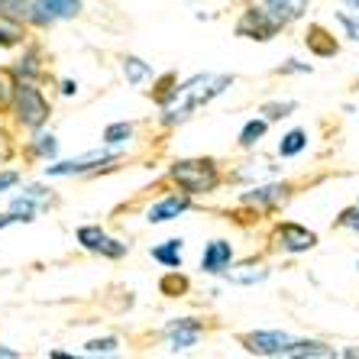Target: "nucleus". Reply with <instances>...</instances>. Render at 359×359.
Here are the masks:
<instances>
[{"mask_svg":"<svg viewBox=\"0 0 359 359\" xmlns=\"http://www.w3.org/2000/svg\"><path fill=\"white\" fill-rule=\"evenodd\" d=\"M168 182L175 184L178 191H184L188 198H204L214 194L224 182L220 165L210 156H198V159H175L168 165Z\"/></svg>","mask_w":359,"mask_h":359,"instance_id":"obj_1","label":"nucleus"},{"mask_svg":"<svg viewBox=\"0 0 359 359\" xmlns=\"http://www.w3.org/2000/svg\"><path fill=\"white\" fill-rule=\"evenodd\" d=\"M10 117L20 130L26 133H36L42 126L49 123L52 117V104L49 97L42 94L39 81H26V78H17V88H13V104H10Z\"/></svg>","mask_w":359,"mask_h":359,"instance_id":"obj_2","label":"nucleus"},{"mask_svg":"<svg viewBox=\"0 0 359 359\" xmlns=\"http://www.w3.org/2000/svg\"><path fill=\"white\" fill-rule=\"evenodd\" d=\"M126 159L123 149H91L78 156V159H55V162H46L42 168V175L46 178H88V175H100V172H110V168H117L120 162Z\"/></svg>","mask_w":359,"mask_h":359,"instance_id":"obj_3","label":"nucleus"},{"mask_svg":"<svg viewBox=\"0 0 359 359\" xmlns=\"http://www.w3.org/2000/svg\"><path fill=\"white\" fill-rule=\"evenodd\" d=\"M230 84H233V75L201 72V75L188 78V81H178V94H175V100H172V104H182V107H188L194 114L198 107H204V104H210L214 97H220Z\"/></svg>","mask_w":359,"mask_h":359,"instance_id":"obj_4","label":"nucleus"},{"mask_svg":"<svg viewBox=\"0 0 359 359\" xmlns=\"http://www.w3.org/2000/svg\"><path fill=\"white\" fill-rule=\"evenodd\" d=\"M75 243L84 252H94V256H104V259H114V262L123 259L126 252H130V243L110 236L100 224H81L75 230Z\"/></svg>","mask_w":359,"mask_h":359,"instance_id":"obj_5","label":"nucleus"},{"mask_svg":"<svg viewBox=\"0 0 359 359\" xmlns=\"http://www.w3.org/2000/svg\"><path fill=\"white\" fill-rule=\"evenodd\" d=\"M84 10V0H33L29 7V26L33 29H52L55 23L78 20Z\"/></svg>","mask_w":359,"mask_h":359,"instance_id":"obj_6","label":"nucleus"},{"mask_svg":"<svg viewBox=\"0 0 359 359\" xmlns=\"http://www.w3.org/2000/svg\"><path fill=\"white\" fill-rule=\"evenodd\" d=\"M52 204H55V194H52L49 184H26L23 191L10 198L7 210L20 220V224H33L36 214L46 210V208H52Z\"/></svg>","mask_w":359,"mask_h":359,"instance_id":"obj_7","label":"nucleus"},{"mask_svg":"<svg viewBox=\"0 0 359 359\" xmlns=\"http://www.w3.org/2000/svg\"><path fill=\"white\" fill-rule=\"evenodd\" d=\"M282 29V23H278L272 13H269L266 7H256V4H250V7L240 13V20H236L233 33L240 36V39H256V42H269L272 36Z\"/></svg>","mask_w":359,"mask_h":359,"instance_id":"obj_8","label":"nucleus"},{"mask_svg":"<svg viewBox=\"0 0 359 359\" xmlns=\"http://www.w3.org/2000/svg\"><path fill=\"white\" fill-rule=\"evenodd\" d=\"M204 334H208V324L201 318H172L162 327V340H165L168 353H188L191 346H198Z\"/></svg>","mask_w":359,"mask_h":359,"instance_id":"obj_9","label":"nucleus"},{"mask_svg":"<svg viewBox=\"0 0 359 359\" xmlns=\"http://www.w3.org/2000/svg\"><path fill=\"white\" fill-rule=\"evenodd\" d=\"M272 243H276V250L282 252H308L318 246V233L314 230H308V226L301 224H292V220H285V224H278L276 230H272Z\"/></svg>","mask_w":359,"mask_h":359,"instance_id":"obj_10","label":"nucleus"},{"mask_svg":"<svg viewBox=\"0 0 359 359\" xmlns=\"http://www.w3.org/2000/svg\"><path fill=\"white\" fill-rule=\"evenodd\" d=\"M236 340L252 356H282V350L294 337H288L285 330H252V334H240Z\"/></svg>","mask_w":359,"mask_h":359,"instance_id":"obj_11","label":"nucleus"},{"mask_svg":"<svg viewBox=\"0 0 359 359\" xmlns=\"http://www.w3.org/2000/svg\"><path fill=\"white\" fill-rule=\"evenodd\" d=\"M188 210H191V198H188L184 191L165 194V198H159L156 204L146 208V224H152V226L172 224V220H178L182 214H188Z\"/></svg>","mask_w":359,"mask_h":359,"instance_id":"obj_12","label":"nucleus"},{"mask_svg":"<svg viewBox=\"0 0 359 359\" xmlns=\"http://www.w3.org/2000/svg\"><path fill=\"white\" fill-rule=\"evenodd\" d=\"M292 194V184H256L250 191L240 194V204L243 208H256V210H276L278 204H285Z\"/></svg>","mask_w":359,"mask_h":359,"instance_id":"obj_13","label":"nucleus"},{"mask_svg":"<svg viewBox=\"0 0 359 359\" xmlns=\"http://www.w3.org/2000/svg\"><path fill=\"white\" fill-rule=\"evenodd\" d=\"M233 262V246L230 240H210L201 252V272L204 276H224Z\"/></svg>","mask_w":359,"mask_h":359,"instance_id":"obj_14","label":"nucleus"},{"mask_svg":"<svg viewBox=\"0 0 359 359\" xmlns=\"http://www.w3.org/2000/svg\"><path fill=\"white\" fill-rule=\"evenodd\" d=\"M10 72H13L17 78H26V81H42V75H46L42 49L36 46V42H23V55L10 65Z\"/></svg>","mask_w":359,"mask_h":359,"instance_id":"obj_15","label":"nucleus"},{"mask_svg":"<svg viewBox=\"0 0 359 359\" xmlns=\"http://www.w3.org/2000/svg\"><path fill=\"white\" fill-rule=\"evenodd\" d=\"M26 156H33V159H39V162H55L59 159V136L46 133V126L36 130V133L26 140Z\"/></svg>","mask_w":359,"mask_h":359,"instance_id":"obj_16","label":"nucleus"},{"mask_svg":"<svg viewBox=\"0 0 359 359\" xmlns=\"http://www.w3.org/2000/svg\"><path fill=\"white\" fill-rule=\"evenodd\" d=\"M262 7L272 13L282 26L294 23V20L304 17V10H308V0H259Z\"/></svg>","mask_w":359,"mask_h":359,"instance_id":"obj_17","label":"nucleus"},{"mask_svg":"<svg viewBox=\"0 0 359 359\" xmlns=\"http://www.w3.org/2000/svg\"><path fill=\"white\" fill-rule=\"evenodd\" d=\"M120 72H123L126 84H133V88H142L149 78H156V68L146 59H140V55H123L120 59Z\"/></svg>","mask_w":359,"mask_h":359,"instance_id":"obj_18","label":"nucleus"},{"mask_svg":"<svg viewBox=\"0 0 359 359\" xmlns=\"http://www.w3.org/2000/svg\"><path fill=\"white\" fill-rule=\"evenodd\" d=\"M304 42H308L311 55H318V59H330V55H337V39L327 33L320 23H311L308 26V36H304Z\"/></svg>","mask_w":359,"mask_h":359,"instance_id":"obj_19","label":"nucleus"},{"mask_svg":"<svg viewBox=\"0 0 359 359\" xmlns=\"http://www.w3.org/2000/svg\"><path fill=\"white\" fill-rule=\"evenodd\" d=\"M136 136V123L133 120H114V123L104 126V133H100V142L110 146V149H123L130 146V140Z\"/></svg>","mask_w":359,"mask_h":359,"instance_id":"obj_20","label":"nucleus"},{"mask_svg":"<svg viewBox=\"0 0 359 359\" xmlns=\"http://www.w3.org/2000/svg\"><path fill=\"white\" fill-rule=\"evenodd\" d=\"M149 256L159 266H165V269H182V262H184V240H165V243H159V246H152L149 250Z\"/></svg>","mask_w":359,"mask_h":359,"instance_id":"obj_21","label":"nucleus"},{"mask_svg":"<svg viewBox=\"0 0 359 359\" xmlns=\"http://www.w3.org/2000/svg\"><path fill=\"white\" fill-rule=\"evenodd\" d=\"M282 356H308V359H330V356H337V350L334 346H327V343H320V340H292L288 346L282 350Z\"/></svg>","mask_w":359,"mask_h":359,"instance_id":"obj_22","label":"nucleus"},{"mask_svg":"<svg viewBox=\"0 0 359 359\" xmlns=\"http://www.w3.org/2000/svg\"><path fill=\"white\" fill-rule=\"evenodd\" d=\"M191 292V278L184 276L182 269H165V276L159 278V294L165 298H184Z\"/></svg>","mask_w":359,"mask_h":359,"instance_id":"obj_23","label":"nucleus"},{"mask_svg":"<svg viewBox=\"0 0 359 359\" xmlns=\"http://www.w3.org/2000/svg\"><path fill=\"white\" fill-rule=\"evenodd\" d=\"M224 278L233 285H256V282H266L269 278V269L256 266V262H246V266H240V269H226Z\"/></svg>","mask_w":359,"mask_h":359,"instance_id":"obj_24","label":"nucleus"},{"mask_svg":"<svg viewBox=\"0 0 359 359\" xmlns=\"http://www.w3.org/2000/svg\"><path fill=\"white\" fill-rule=\"evenodd\" d=\"M175 94H178V75H175V72H165L159 81L152 84L149 97L156 100L159 107H165V104H172V100H175Z\"/></svg>","mask_w":359,"mask_h":359,"instance_id":"obj_25","label":"nucleus"},{"mask_svg":"<svg viewBox=\"0 0 359 359\" xmlns=\"http://www.w3.org/2000/svg\"><path fill=\"white\" fill-rule=\"evenodd\" d=\"M26 42V26L17 20L0 17V49H17Z\"/></svg>","mask_w":359,"mask_h":359,"instance_id":"obj_26","label":"nucleus"},{"mask_svg":"<svg viewBox=\"0 0 359 359\" xmlns=\"http://www.w3.org/2000/svg\"><path fill=\"white\" fill-rule=\"evenodd\" d=\"M266 130H269V120L266 117L246 120V123H243V130H240V149H252V146H259V140L266 136Z\"/></svg>","mask_w":359,"mask_h":359,"instance_id":"obj_27","label":"nucleus"},{"mask_svg":"<svg viewBox=\"0 0 359 359\" xmlns=\"http://www.w3.org/2000/svg\"><path fill=\"white\" fill-rule=\"evenodd\" d=\"M308 149V133L304 130H288V133L278 140V156L282 159H292V156H298V152Z\"/></svg>","mask_w":359,"mask_h":359,"instance_id":"obj_28","label":"nucleus"},{"mask_svg":"<svg viewBox=\"0 0 359 359\" xmlns=\"http://www.w3.org/2000/svg\"><path fill=\"white\" fill-rule=\"evenodd\" d=\"M29 7H33V0H0V17L29 26Z\"/></svg>","mask_w":359,"mask_h":359,"instance_id":"obj_29","label":"nucleus"},{"mask_svg":"<svg viewBox=\"0 0 359 359\" xmlns=\"http://www.w3.org/2000/svg\"><path fill=\"white\" fill-rule=\"evenodd\" d=\"M13 88H17V75H13L10 68H0V114H10Z\"/></svg>","mask_w":359,"mask_h":359,"instance_id":"obj_30","label":"nucleus"},{"mask_svg":"<svg viewBox=\"0 0 359 359\" xmlns=\"http://www.w3.org/2000/svg\"><path fill=\"white\" fill-rule=\"evenodd\" d=\"M120 350V340L117 337H94V340L84 343V353L88 356H110V353Z\"/></svg>","mask_w":359,"mask_h":359,"instance_id":"obj_31","label":"nucleus"},{"mask_svg":"<svg viewBox=\"0 0 359 359\" xmlns=\"http://www.w3.org/2000/svg\"><path fill=\"white\" fill-rule=\"evenodd\" d=\"M298 110V104L294 100H272V104H262V117L272 123V120H282V117H288V114H294Z\"/></svg>","mask_w":359,"mask_h":359,"instance_id":"obj_32","label":"nucleus"},{"mask_svg":"<svg viewBox=\"0 0 359 359\" xmlns=\"http://www.w3.org/2000/svg\"><path fill=\"white\" fill-rule=\"evenodd\" d=\"M23 182V175H20V168H0V194L13 191L17 184Z\"/></svg>","mask_w":359,"mask_h":359,"instance_id":"obj_33","label":"nucleus"},{"mask_svg":"<svg viewBox=\"0 0 359 359\" xmlns=\"http://www.w3.org/2000/svg\"><path fill=\"white\" fill-rule=\"evenodd\" d=\"M337 226H343V230H356V233H359V204H356V208L343 210L340 217H337Z\"/></svg>","mask_w":359,"mask_h":359,"instance_id":"obj_34","label":"nucleus"},{"mask_svg":"<svg viewBox=\"0 0 359 359\" xmlns=\"http://www.w3.org/2000/svg\"><path fill=\"white\" fill-rule=\"evenodd\" d=\"M13 152H17V146H13V140H10V133L0 126V165H7L10 159H13Z\"/></svg>","mask_w":359,"mask_h":359,"instance_id":"obj_35","label":"nucleus"},{"mask_svg":"<svg viewBox=\"0 0 359 359\" xmlns=\"http://www.w3.org/2000/svg\"><path fill=\"white\" fill-rule=\"evenodd\" d=\"M337 20H340V26L346 29V36L359 42V20H356V17H350V13H337Z\"/></svg>","mask_w":359,"mask_h":359,"instance_id":"obj_36","label":"nucleus"},{"mask_svg":"<svg viewBox=\"0 0 359 359\" xmlns=\"http://www.w3.org/2000/svg\"><path fill=\"white\" fill-rule=\"evenodd\" d=\"M292 72H311V65H304V62H298V59H288V65L278 68V75H292Z\"/></svg>","mask_w":359,"mask_h":359,"instance_id":"obj_37","label":"nucleus"},{"mask_svg":"<svg viewBox=\"0 0 359 359\" xmlns=\"http://www.w3.org/2000/svg\"><path fill=\"white\" fill-rule=\"evenodd\" d=\"M59 91H62V97H75V94H78V81H72V78H62V81H59Z\"/></svg>","mask_w":359,"mask_h":359,"instance_id":"obj_38","label":"nucleus"},{"mask_svg":"<svg viewBox=\"0 0 359 359\" xmlns=\"http://www.w3.org/2000/svg\"><path fill=\"white\" fill-rule=\"evenodd\" d=\"M13 224H20V220L13 217L10 210H4V214H0V230H7V226H13Z\"/></svg>","mask_w":359,"mask_h":359,"instance_id":"obj_39","label":"nucleus"},{"mask_svg":"<svg viewBox=\"0 0 359 359\" xmlns=\"http://www.w3.org/2000/svg\"><path fill=\"white\" fill-rule=\"evenodd\" d=\"M0 359H20V350H10V346H0Z\"/></svg>","mask_w":359,"mask_h":359,"instance_id":"obj_40","label":"nucleus"},{"mask_svg":"<svg viewBox=\"0 0 359 359\" xmlns=\"http://www.w3.org/2000/svg\"><path fill=\"white\" fill-rule=\"evenodd\" d=\"M343 4H346L350 10H356V13H359V0H343Z\"/></svg>","mask_w":359,"mask_h":359,"instance_id":"obj_41","label":"nucleus"},{"mask_svg":"<svg viewBox=\"0 0 359 359\" xmlns=\"http://www.w3.org/2000/svg\"><path fill=\"white\" fill-rule=\"evenodd\" d=\"M343 356H350V359H356V356H359V350H346V353H343Z\"/></svg>","mask_w":359,"mask_h":359,"instance_id":"obj_42","label":"nucleus"}]
</instances>
